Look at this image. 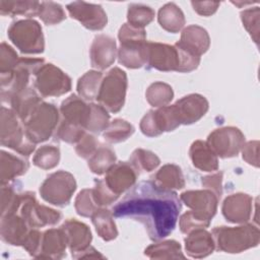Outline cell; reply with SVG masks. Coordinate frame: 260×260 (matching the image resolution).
Here are the masks:
<instances>
[{"label": "cell", "instance_id": "cell-1", "mask_svg": "<svg viewBox=\"0 0 260 260\" xmlns=\"http://www.w3.org/2000/svg\"><path fill=\"white\" fill-rule=\"evenodd\" d=\"M181 208L176 192L160 188L153 181H142L113 206L112 212L116 217L140 221L149 239L158 241L174 231Z\"/></svg>", "mask_w": 260, "mask_h": 260}, {"label": "cell", "instance_id": "cell-2", "mask_svg": "<svg viewBox=\"0 0 260 260\" xmlns=\"http://www.w3.org/2000/svg\"><path fill=\"white\" fill-rule=\"evenodd\" d=\"M120 48L118 50L119 63L127 68H140L147 63V42L143 28L124 23L118 34Z\"/></svg>", "mask_w": 260, "mask_h": 260}, {"label": "cell", "instance_id": "cell-3", "mask_svg": "<svg viewBox=\"0 0 260 260\" xmlns=\"http://www.w3.org/2000/svg\"><path fill=\"white\" fill-rule=\"evenodd\" d=\"M216 249L226 253H240L256 247L260 241L259 229L252 224L236 228L216 226L212 230Z\"/></svg>", "mask_w": 260, "mask_h": 260}, {"label": "cell", "instance_id": "cell-4", "mask_svg": "<svg viewBox=\"0 0 260 260\" xmlns=\"http://www.w3.org/2000/svg\"><path fill=\"white\" fill-rule=\"evenodd\" d=\"M58 121V109L53 104L42 102L22 122V125L27 139L37 144L50 138L57 127Z\"/></svg>", "mask_w": 260, "mask_h": 260}, {"label": "cell", "instance_id": "cell-5", "mask_svg": "<svg viewBox=\"0 0 260 260\" xmlns=\"http://www.w3.org/2000/svg\"><path fill=\"white\" fill-rule=\"evenodd\" d=\"M9 40L23 54L44 52L45 43L42 27L34 19H20L11 23L7 30Z\"/></svg>", "mask_w": 260, "mask_h": 260}, {"label": "cell", "instance_id": "cell-6", "mask_svg": "<svg viewBox=\"0 0 260 260\" xmlns=\"http://www.w3.org/2000/svg\"><path fill=\"white\" fill-rule=\"evenodd\" d=\"M43 64V59L19 58L16 67L12 71L0 74L2 102L9 103L16 93L26 88L30 75H35Z\"/></svg>", "mask_w": 260, "mask_h": 260}, {"label": "cell", "instance_id": "cell-7", "mask_svg": "<svg viewBox=\"0 0 260 260\" xmlns=\"http://www.w3.org/2000/svg\"><path fill=\"white\" fill-rule=\"evenodd\" d=\"M127 75L118 67L111 69L103 78L96 101L107 111L119 112L125 103Z\"/></svg>", "mask_w": 260, "mask_h": 260}, {"label": "cell", "instance_id": "cell-8", "mask_svg": "<svg viewBox=\"0 0 260 260\" xmlns=\"http://www.w3.org/2000/svg\"><path fill=\"white\" fill-rule=\"evenodd\" d=\"M19 120L11 109L1 108V144L28 156L35 150L36 144L27 139Z\"/></svg>", "mask_w": 260, "mask_h": 260}, {"label": "cell", "instance_id": "cell-9", "mask_svg": "<svg viewBox=\"0 0 260 260\" xmlns=\"http://www.w3.org/2000/svg\"><path fill=\"white\" fill-rule=\"evenodd\" d=\"M75 189L74 177L61 170L47 177L40 187V194L45 201L63 207L70 202Z\"/></svg>", "mask_w": 260, "mask_h": 260}, {"label": "cell", "instance_id": "cell-10", "mask_svg": "<svg viewBox=\"0 0 260 260\" xmlns=\"http://www.w3.org/2000/svg\"><path fill=\"white\" fill-rule=\"evenodd\" d=\"M35 88L42 96H59L71 89V79L55 65L43 64L35 74Z\"/></svg>", "mask_w": 260, "mask_h": 260}, {"label": "cell", "instance_id": "cell-11", "mask_svg": "<svg viewBox=\"0 0 260 260\" xmlns=\"http://www.w3.org/2000/svg\"><path fill=\"white\" fill-rule=\"evenodd\" d=\"M206 142L217 156L226 158L238 155L245 144V136L236 127H222L212 131Z\"/></svg>", "mask_w": 260, "mask_h": 260}, {"label": "cell", "instance_id": "cell-12", "mask_svg": "<svg viewBox=\"0 0 260 260\" xmlns=\"http://www.w3.org/2000/svg\"><path fill=\"white\" fill-rule=\"evenodd\" d=\"M20 215L30 228H42L45 225H54L60 221L62 214L50 207L39 204L35 193H22L20 205Z\"/></svg>", "mask_w": 260, "mask_h": 260}, {"label": "cell", "instance_id": "cell-13", "mask_svg": "<svg viewBox=\"0 0 260 260\" xmlns=\"http://www.w3.org/2000/svg\"><path fill=\"white\" fill-rule=\"evenodd\" d=\"M180 124L174 105L164 106L156 111H148L140 121L141 132L148 137H155L166 131L175 130Z\"/></svg>", "mask_w": 260, "mask_h": 260}, {"label": "cell", "instance_id": "cell-14", "mask_svg": "<svg viewBox=\"0 0 260 260\" xmlns=\"http://www.w3.org/2000/svg\"><path fill=\"white\" fill-rule=\"evenodd\" d=\"M180 199L191 208L190 211L195 217L209 224L216 212L219 198L211 190L206 189L186 191L181 194Z\"/></svg>", "mask_w": 260, "mask_h": 260}, {"label": "cell", "instance_id": "cell-15", "mask_svg": "<svg viewBox=\"0 0 260 260\" xmlns=\"http://www.w3.org/2000/svg\"><path fill=\"white\" fill-rule=\"evenodd\" d=\"M66 8L72 18L81 22L88 29L100 30L107 25V14L99 4L75 1L68 4Z\"/></svg>", "mask_w": 260, "mask_h": 260}, {"label": "cell", "instance_id": "cell-16", "mask_svg": "<svg viewBox=\"0 0 260 260\" xmlns=\"http://www.w3.org/2000/svg\"><path fill=\"white\" fill-rule=\"evenodd\" d=\"M147 64L159 71L180 70V56L177 48L161 43L147 42Z\"/></svg>", "mask_w": 260, "mask_h": 260}, {"label": "cell", "instance_id": "cell-17", "mask_svg": "<svg viewBox=\"0 0 260 260\" xmlns=\"http://www.w3.org/2000/svg\"><path fill=\"white\" fill-rule=\"evenodd\" d=\"M180 124L189 125L201 119L208 110L207 100L198 93L188 94L174 104Z\"/></svg>", "mask_w": 260, "mask_h": 260}, {"label": "cell", "instance_id": "cell-18", "mask_svg": "<svg viewBox=\"0 0 260 260\" xmlns=\"http://www.w3.org/2000/svg\"><path fill=\"white\" fill-rule=\"evenodd\" d=\"M138 175L137 171L129 161H120L113 165L107 171L104 181L112 192L120 196L121 193L135 184Z\"/></svg>", "mask_w": 260, "mask_h": 260}, {"label": "cell", "instance_id": "cell-19", "mask_svg": "<svg viewBox=\"0 0 260 260\" xmlns=\"http://www.w3.org/2000/svg\"><path fill=\"white\" fill-rule=\"evenodd\" d=\"M252 209V197L245 193H236L228 196L221 207L225 219L235 223L247 222L251 217Z\"/></svg>", "mask_w": 260, "mask_h": 260}, {"label": "cell", "instance_id": "cell-20", "mask_svg": "<svg viewBox=\"0 0 260 260\" xmlns=\"http://www.w3.org/2000/svg\"><path fill=\"white\" fill-rule=\"evenodd\" d=\"M67 238V245L71 251L72 257L77 258L84 250L89 247L91 242V233L89 228L74 218H69L60 226Z\"/></svg>", "mask_w": 260, "mask_h": 260}, {"label": "cell", "instance_id": "cell-21", "mask_svg": "<svg viewBox=\"0 0 260 260\" xmlns=\"http://www.w3.org/2000/svg\"><path fill=\"white\" fill-rule=\"evenodd\" d=\"M90 63L93 68L104 70L110 67L117 54L116 42L106 35H99L93 39L90 46Z\"/></svg>", "mask_w": 260, "mask_h": 260}, {"label": "cell", "instance_id": "cell-22", "mask_svg": "<svg viewBox=\"0 0 260 260\" xmlns=\"http://www.w3.org/2000/svg\"><path fill=\"white\" fill-rule=\"evenodd\" d=\"M28 224L21 215L9 214L1 217V239L13 246H22L29 231Z\"/></svg>", "mask_w": 260, "mask_h": 260}, {"label": "cell", "instance_id": "cell-23", "mask_svg": "<svg viewBox=\"0 0 260 260\" xmlns=\"http://www.w3.org/2000/svg\"><path fill=\"white\" fill-rule=\"evenodd\" d=\"M67 238L64 231L60 229H51L42 235L40 251L36 258L61 259L66 253Z\"/></svg>", "mask_w": 260, "mask_h": 260}, {"label": "cell", "instance_id": "cell-24", "mask_svg": "<svg viewBox=\"0 0 260 260\" xmlns=\"http://www.w3.org/2000/svg\"><path fill=\"white\" fill-rule=\"evenodd\" d=\"M60 112L63 121L85 129L89 119L90 105L85 104L81 98L71 94L62 102Z\"/></svg>", "mask_w": 260, "mask_h": 260}, {"label": "cell", "instance_id": "cell-25", "mask_svg": "<svg viewBox=\"0 0 260 260\" xmlns=\"http://www.w3.org/2000/svg\"><path fill=\"white\" fill-rule=\"evenodd\" d=\"M215 248L213 237L203 229H197L189 233L185 239V249L192 258H203L213 252Z\"/></svg>", "mask_w": 260, "mask_h": 260}, {"label": "cell", "instance_id": "cell-26", "mask_svg": "<svg viewBox=\"0 0 260 260\" xmlns=\"http://www.w3.org/2000/svg\"><path fill=\"white\" fill-rule=\"evenodd\" d=\"M179 43L200 57L208 50L210 39L206 29L199 25L192 24L183 29Z\"/></svg>", "mask_w": 260, "mask_h": 260}, {"label": "cell", "instance_id": "cell-27", "mask_svg": "<svg viewBox=\"0 0 260 260\" xmlns=\"http://www.w3.org/2000/svg\"><path fill=\"white\" fill-rule=\"evenodd\" d=\"M189 155L193 166L201 171L213 172L218 169L217 155L212 151L206 141H194L190 147Z\"/></svg>", "mask_w": 260, "mask_h": 260}, {"label": "cell", "instance_id": "cell-28", "mask_svg": "<svg viewBox=\"0 0 260 260\" xmlns=\"http://www.w3.org/2000/svg\"><path fill=\"white\" fill-rule=\"evenodd\" d=\"M41 103L42 99L39 96L38 92L28 86L16 93L9 102L11 110L21 122H24Z\"/></svg>", "mask_w": 260, "mask_h": 260}, {"label": "cell", "instance_id": "cell-29", "mask_svg": "<svg viewBox=\"0 0 260 260\" xmlns=\"http://www.w3.org/2000/svg\"><path fill=\"white\" fill-rule=\"evenodd\" d=\"M28 169V162L4 150L1 151L0 181L1 185L8 184L18 176L23 175Z\"/></svg>", "mask_w": 260, "mask_h": 260}, {"label": "cell", "instance_id": "cell-30", "mask_svg": "<svg viewBox=\"0 0 260 260\" xmlns=\"http://www.w3.org/2000/svg\"><path fill=\"white\" fill-rule=\"evenodd\" d=\"M157 20L159 25L167 31L179 32L185 24L184 13L178 5L173 2L165 4L158 10Z\"/></svg>", "mask_w": 260, "mask_h": 260}, {"label": "cell", "instance_id": "cell-31", "mask_svg": "<svg viewBox=\"0 0 260 260\" xmlns=\"http://www.w3.org/2000/svg\"><path fill=\"white\" fill-rule=\"evenodd\" d=\"M157 186L167 190L182 189L185 186V180L181 169L173 164L161 167L154 176L153 181Z\"/></svg>", "mask_w": 260, "mask_h": 260}, {"label": "cell", "instance_id": "cell-32", "mask_svg": "<svg viewBox=\"0 0 260 260\" xmlns=\"http://www.w3.org/2000/svg\"><path fill=\"white\" fill-rule=\"evenodd\" d=\"M90 217L96 233L103 240L112 241L116 239L118 236V231L112 211L105 208H98Z\"/></svg>", "mask_w": 260, "mask_h": 260}, {"label": "cell", "instance_id": "cell-33", "mask_svg": "<svg viewBox=\"0 0 260 260\" xmlns=\"http://www.w3.org/2000/svg\"><path fill=\"white\" fill-rule=\"evenodd\" d=\"M103 80V74L100 71H87L77 82V91L80 98L85 101L96 100L100 86Z\"/></svg>", "mask_w": 260, "mask_h": 260}, {"label": "cell", "instance_id": "cell-34", "mask_svg": "<svg viewBox=\"0 0 260 260\" xmlns=\"http://www.w3.org/2000/svg\"><path fill=\"white\" fill-rule=\"evenodd\" d=\"M144 254L151 259H184L181 245L173 240L153 244L147 247Z\"/></svg>", "mask_w": 260, "mask_h": 260}, {"label": "cell", "instance_id": "cell-35", "mask_svg": "<svg viewBox=\"0 0 260 260\" xmlns=\"http://www.w3.org/2000/svg\"><path fill=\"white\" fill-rule=\"evenodd\" d=\"M41 3L38 1H0L1 15H24L27 17L39 14Z\"/></svg>", "mask_w": 260, "mask_h": 260}, {"label": "cell", "instance_id": "cell-36", "mask_svg": "<svg viewBox=\"0 0 260 260\" xmlns=\"http://www.w3.org/2000/svg\"><path fill=\"white\" fill-rule=\"evenodd\" d=\"M116 155L112 148L108 146H100L95 152L88 158V168L96 175H103L115 165Z\"/></svg>", "mask_w": 260, "mask_h": 260}, {"label": "cell", "instance_id": "cell-37", "mask_svg": "<svg viewBox=\"0 0 260 260\" xmlns=\"http://www.w3.org/2000/svg\"><path fill=\"white\" fill-rule=\"evenodd\" d=\"M133 132L134 127L130 123L122 119H115L103 131V136L109 143H119L125 141Z\"/></svg>", "mask_w": 260, "mask_h": 260}, {"label": "cell", "instance_id": "cell-38", "mask_svg": "<svg viewBox=\"0 0 260 260\" xmlns=\"http://www.w3.org/2000/svg\"><path fill=\"white\" fill-rule=\"evenodd\" d=\"M145 96L148 104L152 107H164L173 100L174 91L169 84L156 81L148 86Z\"/></svg>", "mask_w": 260, "mask_h": 260}, {"label": "cell", "instance_id": "cell-39", "mask_svg": "<svg viewBox=\"0 0 260 260\" xmlns=\"http://www.w3.org/2000/svg\"><path fill=\"white\" fill-rule=\"evenodd\" d=\"M129 162L139 174L141 171L151 172L159 165L160 160L155 153L149 150L137 148L131 154Z\"/></svg>", "mask_w": 260, "mask_h": 260}, {"label": "cell", "instance_id": "cell-40", "mask_svg": "<svg viewBox=\"0 0 260 260\" xmlns=\"http://www.w3.org/2000/svg\"><path fill=\"white\" fill-rule=\"evenodd\" d=\"M154 18V11L142 4H130L127 12L128 23L134 27L143 28Z\"/></svg>", "mask_w": 260, "mask_h": 260}, {"label": "cell", "instance_id": "cell-41", "mask_svg": "<svg viewBox=\"0 0 260 260\" xmlns=\"http://www.w3.org/2000/svg\"><path fill=\"white\" fill-rule=\"evenodd\" d=\"M59 159L60 151L58 147L54 145H44L35 153L32 162L35 166L43 170H50L59 164Z\"/></svg>", "mask_w": 260, "mask_h": 260}, {"label": "cell", "instance_id": "cell-42", "mask_svg": "<svg viewBox=\"0 0 260 260\" xmlns=\"http://www.w3.org/2000/svg\"><path fill=\"white\" fill-rule=\"evenodd\" d=\"M22 194L18 193L13 186L1 187V217L14 214L21 205Z\"/></svg>", "mask_w": 260, "mask_h": 260}, {"label": "cell", "instance_id": "cell-43", "mask_svg": "<svg viewBox=\"0 0 260 260\" xmlns=\"http://www.w3.org/2000/svg\"><path fill=\"white\" fill-rule=\"evenodd\" d=\"M90 105V114L89 119L86 124L85 129L92 133H100L104 131L109 125L110 115L107 110L101 105L89 104Z\"/></svg>", "mask_w": 260, "mask_h": 260}, {"label": "cell", "instance_id": "cell-44", "mask_svg": "<svg viewBox=\"0 0 260 260\" xmlns=\"http://www.w3.org/2000/svg\"><path fill=\"white\" fill-rule=\"evenodd\" d=\"M39 17L48 25H53L65 19V13L62 6L52 1L41 2Z\"/></svg>", "mask_w": 260, "mask_h": 260}, {"label": "cell", "instance_id": "cell-45", "mask_svg": "<svg viewBox=\"0 0 260 260\" xmlns=\"http://www.w3.org/2000/svg\"><path fill=\"white\" fill-rule=\"evenodd\" d=\"M259 16L260 10L259 7H253L245 9L241 12V19L243 25L248 30L253 41L258 45L259 41Z\"/></svg>", "mask_w": 260, "mask_h": 260}, {"label": "cell", "instance_id": "cell-46", "mask_svg": "<svg viewBox=\"0 0 260 260\" xmlns=\"http://www.w3.org/2000/svg\"><path fill=\"white\" fill-rule=\"evenodd\" d=\"M74 205L76 212L84 217L91 216L92 213L99 208L93 200L91 189H84L80 191L75 199Z\"/></svg>", "mask_w": 260, "mask_h": 260}, {"label": "cell", "instance_id": "cell-47", "mask_svg": "<svg viewBox=\"0 0 260 260\" xmlns=\"http://www.w3.org/2000/svg\"><path fill=\"white\" fill-rule=\"evenodd\" d=\"M85 134L84 129L65 121H61L59 127L56 130V137L59 140L65 141L67 143H75L78 142L82 136Z\"/></svg>", "mask_w": 260, "mask_h": 260}, {"label": "cell", "instance_id": "cell-48", "mask_svg": "<svg viewBox=\"0 0 260 260\" xmlns=\"http://www.w3.org/2000/svg\"><path fill=\"white\" fill-rule=\"evenodd\" d=\"M91 191H92L93 200L99 207L109 205L115 202L119 197L118 195H116L114 192L110 190V188L107 186L104 180H100L95 182L94 188L91 189Z\"/></svg>", "mask_w": 260, "mask_h": 260}, {"label": "cell", "instance_id": "cell-49", "mask_svg": "<svg viewBox=\"0 0 260 260\" xmlns=\"http://www.w3.org/2000/svg\"><path fill=\"white\" fill-rule=\"evenodd\" d=\"M18 61L19 58L16 52L6 43H2L0 47V74L12 71Z\"/></svg>", "mask_w": 260, "mask_h": 260}, {"label": "cell", "instance_id": "cell-50", "mask_svg": "<svg viewBox=\"0 0 260 260\" xmlns=\"http://www.w3.org/2000/svg\"><path fill=\"white\" fill-rule=\"evenodd\" d=\"M99 141L90 134H84L76 145V153L82 158H89L98 149Z\"/></svg>", "mask_w": 260, "mask_h": 260}, {"label": "cell", "instance_id": "cell-51", "mask_svg": "<svg viewBox=\"0 0 260 260\" xmlns=\"http://www.w3.org/2000/svg\"><path fill=\"white\" fill-rule=\"evenodd\" d=\"M179 225H180V230L182 233L184 234H189L190 232L197 230V229H204L206 226H208L209 224L205 223L204 221L198 219L197 217H195L191 211H187L186 213H184L181 217H180V221H179Z\"/></svg>", "mask_w": 260, "mask_h": 260}, {"label": "cell", "instance_id": "cell-52", "mask_svg": "<svg viewBox=\"0 0 260 260\" xmlns=\"http://www.w3.org/2000/svg\"><path fill=\"white\" fill-rule=\"evenodd\" d=\"M42 235L39 231L37 230H30L22 247L29 253L30 256H34L35 258L37 257L40 247H41V241H42Z\"/></svg>", "mask_w": 260, "mask_h": 260}, {"label": "cell", "instance_id": "cell-53", "mask_svg": "<svg viewBox=\"0 0 260 260\" xmlns=\"http://www.w3.org/2000/svg\"><path fill=\"white\" fill-rule=\"evenodd\" d=\"M258 141H249L242 147L243 158L249 164L254 167H259V159H258Z\"/></svg>", "mask_w": 260, "mask_h": 260}, {"label": "cell", "instance_id": "cell-54", "mask_svg": "<svg viewBox=\"0 0 260 260\" xmlns=\"http://www.w3.org/2000/svg\"><path fill=\"white\" fill-rule=\"evenodd\" d=\"M221 182H222V173L221 172H218L211 176H206V177L202 178V185L205 188L211 190L218 198H220V196L222 194Z\"/></svg>", "mask_w": 260, "mask_h": 260}, {"label": "cell", "instance_id": "cell-55", "mask_svg": "<svg viewBox=\"0 0 260 260\" xmlns=\"http://www.w3.org/2000/svg\"><path fill=\"white\" fill-rule=\"evenodd\" d=\"M191 4L193 6V9L198 14L203 16H209L213 14L219 6V2L214 1H192Z\"/></svg>", "mask_w": 260, "mask_h": 260}, {"label": "cell", "instance_id": "cell-56", "mask_svg": "<svg viewBox=\"0 0 260 260\" xmlns=\"http://www.w3.org/2000/svg\"><path fill=\"white\" fill-rule=\"evenodd\" d=\"M77 258H105L102 254H100L95 249L92 247H88L86 250H84L81 254L78 255Z\"/></svg>", "mask_w": 260, "mask_h": 260}]
</instances>
